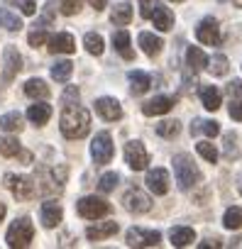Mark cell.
<instances>
[{"instance_id":"6da1fadb","label":"cell","mask_w":242,"mask_h":249,"mask_svg":"<svg viewBox=\"0 0 242 249\" xmlns=\"http://www.w3.org/2000/svg\"><path fill=\"white\" fill-rule=\"evenodd\" d=\"M91 130V112L86 107H81L78 103L64 105L61 112V135L66 140H81L86 137Z\"/></svg>"},{"instance_id":"7a4b0ae2","label":"cell","mask_w":242,"mask_h":249,"mask_svg":"<svg viewBox=\"0 0 242 249\" xmlns=\"http://www.w3.org/2000/svg\"><path fill=\"white\" fill-rule=\"evenodd\" d=\"M174 176L181 191H191L198 181H201V171L196 166V161L188 154H176L174 157Z\"/></svg>"},{"instance_id":"3957f363","label":"cell","mask_w":242,"mask_h":249,"mask_svg":"<svg viewBox=\"0 0 242 249\" xmlns=\"http://www.w3.org/2000/svg\"><path fill=\"white\" fill-rule=\"evenodd\" d=\"M32 237H35L32 220H30V217H18V220L8 227L5 242H8V247H13V249H25V247L32 244Z\"/></svg>"},{"instance_id":"277c9868","label":"cell","mask_w":242,"mask_h":249,"mask_svg":"<svg viewBox=\"0 0 242 249\" xmlns=\"http://www.w3.org/2000/svg\"><path fill=\"white\" fill-rule=\"evenodd\" d=\"M5 186L8 191L18 198V200H30L37 193V183L30 176H18V174H8L5 176Z\"/></svg>"},{"instance_id":"5b68a950","label":"cell","mask_w":242,"mask_h":249,"mask_svg":"<svg viewBox=\"0 0 242 249\" xmlns=\"http://www.w3.org/2000/svg\"><path fill=\"white\" fill-rule=\"evenodd\" d=\"M76 210H78V215L86 217V220H100V217H105V215L110 213V205H108L103 198H98V196H86V198L78 200Z\"/></svg>"},{"instance_id":"8992f818","label":"cell","mask_w":242,"mask_h":249,"mask_svg":"<svg viewBox=\"0 0 242 249\" xmlns=\"http://www.w3.org/2000/svg\"><path fill=\"white\" fill-rule=\"evenodd\" d=\"M125 161H128V166H130L132 171H145L147 164H149V154H147L145 144L137 142V140L128 142V144H125Z\"/></svg>"},{"instance_id":"52a82bcc","label":"cell","mask_w":242,"mask_h":249,"mask_svg":"<svg viewBox=\"0 0 242 249\" xmlns=\"http://www.w3.org/2000/svg\"><path fill=\"white\" fill-rule=\"evenodd\" d=\"M112 137L108 135V132H98L95 135V140H93V144H91V157H93V161L95 164H110V159H112Z\"/></svg>"},{"instance_id":"ba28073f","label":"cell","mask_w":242,"mask_h":249,"mask_svg":"<svg viewBox=\"0 0 242 249\" xmlns=\"http://www.w3.org/2000/svg\"><path fill=\"white\" fill-rule=\"evenodd\" d=\"M39 178H44L47 183H42L39 186V191L42 193H61V188H64V181H66V169L64 166H59V169H42L39 171Z\"/></svg>"},{"instance_id":"9c48e42d","label":"cell","mask_w":242,"mask_h":249,"mask_svg":"<svg viewBox=\"0 0 242 249\" xmlns=\"http://www.w3.org/2000/svg\"><path fill=\"white\" fill-rule=\"evenodd\" d=\"M130 247H157L162 242V234L157 230H142V227H132L125 234Z\"/></svg>"},{"instance_id":"30bf717a","label":"cell","mask_w":242,"mask_h":249,"mask_svg":"<svg viewBox=\"0 0 242 249\" xmlns=\"http://www.w3.org/2000/svg\"><path fill=\"white\" fill-rule=\"evenodd\" d=\"M123 205H125L130 213L142 215V213H147V210L152 208V198H149L145 191H140V188H130V191L125 193V198H123Z\"/></svg>"},{"instance_id":"8fae6325","label":"cell","mask_w":242,"mask_h":249,"mask_svg":"<svg viewBox=\"0 0 242 249\" xmlns=\"http://www.w3.org/2000/svg\"><path fill=\"white\" fill-rule=\"evenodd\" d=\"M196 37L198 42L208 44V47H220V27L215 18H205L198 27H196Z\"/></svg>"},{"instance_id":"7c38bea8","label":"cell","mask_w":242,"mask_h":249,"mask_svg":"<svg viewBox=\"0 0 242 249\" xmlns=\"http://www.w3.org/2000/svg\"><path fill=\"white\" fill-rule=\"evenodd\" d=\"M95 112L105 122H115V120L123 117V107H120V103L115 98H98L95 100Z\"/></svg>"},{"instance_id":"4fadbf2b","label":"cell","mask_w":242,"mask_h":249,"mask_svg":"<svg viewBox=\"0 0 242 249\" xmlns=\"http://www.w3.org/2000/svg\"><path fill=\"white\" fill-rule=\"evenodd\" d=\"M49 52L52 54H74L76 52V39L69 32H59L49 37Z\"/></svg>"},{"instance_id":"5bb4252c","label":"cell","mask_w":242,"mask_h":249,"mask_svg":"<svg viewBox=\"0 0 242 249\" xmlns=\"http://www.w3.org/2000/svg\"><path fill=\"white\" fill-rule=\"evenodd\" d=\"M147 188L154 196H167V191H169V174H167V169H152L147 174Z\"/></svg>"},{"instance_id":"9a60e30c","label":"cell","mask_w":242,"mask_h":249,"mask_svg":"<svg viewBox=\"0 0 242 249\" xmlns=\"http://www.w3.org/2000/svg\"><path fill=\"white\" fill-rule=\"evenodd\" d=\"M171 107H174V98H169V95H157V98H152V100H147V103L142 105V112H145L147 117H154V115L169 112Z\"/></svg>"},{"instance_id":"2e32d148","label":"cell","mask_w":242,"mask_h":249,"mask_svg":"<svg viewBox=\"0 0 242 249\" xmlns=\"http://www.w3.org/2000/svg\"><path fill=\"white\" fill-rule=\"evenodd\" d=\"M112 47H115V52L123 56V59H128V61L135 59V52H132V42H130L128 30H117V32L112 35Z\"/></svg>"},{"instance_id":"e0dca14e","label":"cell","mask_w":242,"mask_h":249,"mask_svg":"<svg viewBox=\"0 0 242 249\" xmlns=\"http://www.w3.org/2000/svg\"><path fill=\"white\" fill-rule=\"evenodd\" d=\"M61 217H64V210H61V205L59 203H54V200H47L44 205H42V225L44 227H56L59 222H61Z\"/></svg>"},{"instance_id":"ac0fdd59","label":"cell","mask_w":242,"mask_h":249,"mask_svg":"<svg viewBox=\"0 0 242 249\" xmlns=\"http://www.w3.org/2000/svg\"><path fill=\"white\" fill-rule=\"evenodd\" d=\"M152 22H154V27L159 30V32H169L171 27H174V15H171V10L169 8H164L162 3L154 8V13H152V18H149Z\"/></svg>"},{"instance_id":"d6986e66","label":"cell","mask_w":242,"mask_h":249,"mask_svg":"<svg viewBox=\"0 0 242 249\" xmlns=\"http://www.w3.org/2000/svg\"><path fill=\"white\" fill-rule=\"evenodd\" d=\"M117 230H120V227H117V222H95V225H91V227L86 230V237H88V239H93V242H98V239L112 237Z\"/></svg>"},{"instance_id":"ffe728a7","label":"cell","mask_w":242,"mask_h":249,"mask_svg":"<svg viewBox=\"0 0 242 249\" xmlns=\"http://www.w3.org/2000/svg\"><path fill=\"white\" fill-rule=\"evenodd\" d=\"M128 81H130V88L135 95H142L152 88V78L145 73V71H130L128 73Z\"/></svg>"},{"instance_id":"44dd1931","label":"cell","mask_w":242,"mask_h":249,"mask_svg":"<svg viewBox=\"0 0 242 249\" xmlns=\"http://www.w3.org/2000/svg\"><path fill=\"white\" fill-rule=\"evenodd\" d=\"M49 117H52V105H47V103H35L27 107V120L32 124H47Z\"/></svg>"},{"instance_id":"7402d4cb","label":"cell","mask_w":242,"mask_h":249,"mask_svg":"<svg viewBox=\"0 0 242 249\" xmlns=\"http://www.w3.org/2000/svg\"><path fill=\"white\" fill-rule=\"evenodd\" d=\"M22 69V56L18 54L15 47H8L5 49V81L15 78V73Z\"/></svg>"},{"instance_id":"603a6c76","label":"cell","mask_w":242,"mask_h":249,"mask_svg":"<svg viewBox=\"0 0 242 249\" xmlns=\"http://www.w3.org/2000/svg\"><path fill=\"white\" fill-rule=\"evenodd\" d=\"M196 239V232H193V227H174L171 232H169V242L174 244V247H188L191 242Z\"/></svg>"},{"instance_id":"cb8c5ba5","label":"cell","mask_w":242,"mask_h":249,"mask_svg":"<svg viewBox=\"0 0 242 249\" xmlns=\"http://www.w3.org/2000/svg\"><path fill=\"white\" fill-rule=\"evenodd\" d=\"M25 95L35 98V100H44V98H49V86L42 78H30L25 83Z\"/></svg>"},{"instance_id":"d4e9b609","label":"cell","mask_w":242,"mask_h":249,"mask_svg":"<svg viewBox=\"0 0 242 249\" xmlns=\"http://www.w3.org/2000/svg\"><path fill=\"white\" fill-rule=\"evenodd\" d=\"M198 95H201V100H203V105H205V110H210V112H215V110L220 107V90H218L215 86H201V90H198Z\"/></svg>"},{"instance_id":"484cf974","label":"cell","mask_w":242,"mask_h":249,"mask_svg":"<svg viewBox=\"0 0 242 249\" xmlns=\"http://www.w3.org/2000/svg\"><path fill=\"white\" fill-rule=\"evenodd\" d=\"M140 47H142V52H145L147 56H157L164 44H162V39L154 37L152 32H142V35H140Z\"/></svg>"},{"instance_id":"4316f807","label":"cell","mask_w":242,"mask_h":249,"mask_svg":"<svg viewBox=\"0 0 242 249\" xmlns=\"http://www.w3.org/2000/svg\"><path fill=\"white\" fill-rule=\"evenodd\" d=\"M186 64H188L191 71H201V69L208 66V56L203 54V49H198V47H188V49H186Z\"/></svg>"},{"instance_id":"83f0119b","label":"cell","mask_w":242,"mask_h":249,"mask_svg":"<svg viewBox=\"0 0 242 249\" xmlns=\"http://www.w3.org/2000/svg\"><path fill=\"white\" fill-rule=\"evenodd\" d=\"M191 132H193V135L203 132L205 137H218V135H220V127H218V122H215V120H193Z\"/></svg>"},{"instance_id":"f1b7e54d","label":"cell","mask_w":242,"mask_h":249,"mask_svg":"<svg viewBox=\"0 0 242 249\" xmlns=\"http://www.w3.org/2000/svg\"><path fill=\"white\" fill-rule=\"evenodd\" d=\"M0 130L3 132H20L22 130V115L20 112H8L0 117Z\"/></svg>"},{"instance_id":"f546056e","label":"cell","mask_w":242,"mask_h":249,"mask_svg":"<svg viewBox=\"0 0 242 249\" xmlns=\"http://www.w3.org/2000/svg\"><path fill=\"white\" fill-rule=\"evenodd\" d=\"M0 27L10 30V32H20V30H22V20H20L18 15H13L10 10L0 8Z\"/></svg>"},{"instance_id":"4dcf8cb0","label":"cell","mask_w":242,"mask_h":249,"mask_svg":"<svg viewBox=\"0 0 242 249\" xmlns=\"http://www.w3.org/2000/svg\"><path fill=\"white\" fill-rule=\"evenodd\" d=\"M71 73H74V64L71 61H56L52 66V78L59 81V83H66L71 78Z\"/></svg>"},{"instance_id":"1f68e13d","label":"cell","mask_w":242,"mask_h":249,"mask_svg":"<svg viewBox=\"0 0 242 249\" xmlns=\"http://www.w3.org/2000/svg\"><path fill=\"white\" fill-rule=\"evenodd\" d=\"M110 20H112L115 25H130V20H132V8H130L128 3H120V5H115V8H112Z\"/></svg>"},{"instance_id":"d6a6232c","label":"cell","mask_w":242,"mask_h":249,"mask_svg":"<svg viewBox=\"0 0 242 249\" xmlns=\"http://www.w3.org/2000/svg\"><path fill=\"white\" fill-rule=\"evenodd\" d=\"M227 69H230V61H227V56H223V54H215L213 59H208V71H210L213 76H225V73H227Z\"/></svg>"},{"instance_id":"836d02e7","label":"cell","mask_w":242,"mask_h":249,"mask_svg":"<svg viewBox=\"0 0 242 249\" xmlns=\"http://www.w3.org/2000/svg\"><path fill=\"white\" fill-rule=\"evenodd\" d=\"M223 225L227 230H240L242 227V208H227L223 215Z\"/></svg>"},{"instance_id":"e575fe53","label":"cell","mask_w":242,"mask_h":249,"mask_svg":"<svg viewBox=\"0 0 242 249\" xmlns=\"http://www.w3.org/2000/svg\"><path fill=\"white\" fill-rule=\"evenodd\" d=\"M0 154L3 157H18V154H22V147L15 137H0Z\"/></svg>"},{"instance_id":"d590c367","label":"cell","mask_w":242,"mask_h":249,"mask_svg":"<svg viewBox=\"0 0 242 249\" xmlns=\"http://www.w3.org/2000/svg\"><path fill=\"white\" fill-rule=\"evenodd\" d=\"M179 130H181L179 120H164V122H159V124H157V135H159V137H167V140L176 137V135H179Z\"/></svg>"},{"instance_id":"8d00e7d4","label":"cell","mask_w":242,"mask_h":249,"mask_svg":"<svg viewBox=\"0 0 242 249\" xmlns=\"http://www.w3.org/2000/svg\"><path fill=\"white\" fill-rule=\"evenodd\" d=\"M83 47H86L93 56H100V54H103V37L95 35V32H88V35L83 37Z\"/></svg>"},{"instance_id":"74e56055","label":"cell","mask_w":242,"mask_h":249,"mask_svg":"<svg viewBox=\"0 0 242 249\" xmlns=\"http://www.w3.org/2000/svg\"><path fill=\"white\" fill-rule=\"evenodd\" d=\"M196 152H198L208 164H218V159H220V154H218L215 144H210V142H198V144H196Z\"/></svg>"},{"instance_id":"f35d334b","label":"cell","mask_w":242,"mask_h":249,"mask_svg":"<svg viewBox=\"0 0 242 249\" xmlns=\"http://www.w3.org/2000/svg\"><path fill=\"white\" fill-rule=\"evenodd\" d=\"M117 181H120V176H117L115 171H108V174L100 176V181H98V191H100V193H110V191L117 186Z\"/></svg>"},{"instance_id":"ab89813d","label":"cell","mask_w":242,"mask_h":249,"mask_svg":"<svg viewBox=\"0 0 242 249\" xmlns=\"http://www.w3.org/2000/svg\"><path fill=\"white\" fill-rule=\"evenodd\" d=\"M30 44L32 47H42L44 42H47V27H39V25H35V32H30Z\"/></svg>"},{"instance_id":"60d3db41","label":"cell","mask_w":242,"mask_h":249,"mask_svg":"<svg viewBox=\"0 0 242 249\" xmlns=\"http://www.w3.org/2000/svg\"><path fill=\"white\" fill-rule=\"evenodd\" d=\"M10 5H15V8H20L22 10V15H35V10H37V5H35V0H8Z\"/></svg>"},{"instance_id":"b9f144b4","label":"cell","mask_w":242,"mask_h":249,"mask_svg":"<svg viewBox=\"0 0 242 249\" xmlns=\"http://www.w3.org/2000/svg\"><path fill=\"white\" fill-rule=\"evenodd\" d=\"M157 5H159V0H140V13H142V18L149 20Z\"/></svg>"},{"instance_id":"7bdbcfd3","label":"cell","mask_w":242,"mask_h":249,"mask_svg":"<svg viewBox=\"0 0 242 249\" xmlns=\"http://www.w3.org/2000/svg\"><path fill=\"white\" fill-rule=\"evenodd\" d=\"M81 10V0H61V13L64 15H76Z\"/></svg>"},{"instance_id":"ee69618b","label":"cell","mask_w":242,"mask_h":249,"mask_svg":"<svg viewBox=\"0 0 242 249\" xmlns=\"http://www.w3.org/2000/svg\"><path fill=\"white\" fill-rule=\"evenodd\" d=\"M61 103H64V105L78 103V88H76V86H69V88L64 90V95H61Z\"/></svg>"},{"instance_id":"f6af8a7d","label":"cell","mask_w":242,"mask_h":249,"mask_svg":"<svg viewBox=\"0 0 242 249\" xmlns=\"http://www.w3.org/2000/svg\"><path fill=\"white\" fill-rule=\"evenodd\" d=\"M230 117L237 120V122H242V98L232 100V105H230Z\"/></svg>"},{"instance_id":"bcb514c9","label":"cell","mask_w":242,"mask_h":249,"mask_svg":"<svg viewBox=\"0 0 242 249\" xmlns=\"http://www.w3.org/2000/svg\"><path fill=\"white\" fill-rule=\"evenodd\" d=\"M230 95H235V98H242V81H230Z\"/></svg>"},{"instance_id":"7dc6e473","label":"cell","mask_w":242,"mask_h":249,"mask_svg":"<svg viewBox=\"0 0 242 249\" xmlns=\"http://www.w3.org/2000/svg\"><path fill=\"white\" fill-rule=\"evenodd\" d=\"M88 3H91V8H93V10H98V13H100V10H105V3H108V0H88Z\"/></svg>"},{"instance_id":"c3c4849f","label":"cell","mask_w":242,"mask_h":249,"mask_svg":"<svg viewBox=\"0 0 242 249\" xmlns=\"http://www.w3.org/2000/svg\"><path fill=\"white\" fill-rule=\"evenodd\" d=\"M5 213H8V210H5V203H0V220L5 217Z\"/></svg>"},{"instance_id":"681fc988","label":"cell","mask_w":242,"mask_h":249,"mask_svg":"<svg viewBox=\"0 0 242 249\" xmlns=\"http://www.w3.org/2000/svg\"><path fill=\"white\" fill-rule=\"evenodd\" d=\"M203 247H220V244H218V242H203V244H201V249H203Z\"/></svg>"},{"instance_id":"f907efd6","label":"cell","mask_w":242,"mask_h":249,"mask_svg":"<svg viewBox=\"0 0 242 249\" xmlns=\"http://www.w3.org/2000/svg\"><path fill=\"white\" fill-rule=\"evenodd\" d=\"M235 5H237V8H242V0H235Z\"/></svg>"},{"instance_id":"816d5d0a","label":"cell","mask_w":242,"mask_h":249,"mask_svg":"<svg viewBox=\"0 0 242 249\" xmlns=\"http://www.w3.org/2000/svg\"><path fill=\"white\" fill-rule=\"evenodd\" d=\"M240 193H242V176H240Z\"/></svg>"},{"instance_id":"f5cc1de1","label":"cell","mask_w":242,"mask_h":249,"mask_svg":"<svg viewBox=\"0 0 242 249\" xmlns=\"http://www.w3.org/2000/svg\"><path fill=\"white\" fill-rule=\"evenodd\" d=\"M171 3H181V0H171Z\"/></svg>"}]
</instances>
